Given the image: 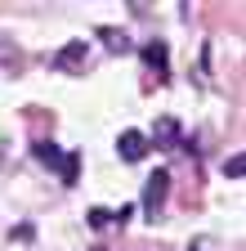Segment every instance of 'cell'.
Returning a JSON list of instances; mask_svg holds the SVG:
<instances>
[{
  "instance_id": "1",
  "label": "cell",
  "mask_w": 246,
  "mask_h": 251,
  "mask_svg": "<svg viewBox=\"0 0 246 251\" xmlns=\"http://www.w3.org/2000/svg\"><path fill=\"white\" fill-rule=\"evenodd\" d=\"M166 193H170V171H157V175L148 179V188H143V211L157 215V206L166 202Z\"/></svg>"
},
{
  "instance_id": "2",
  "label": "cell",
  "mask_w": 246,
  "mask_h": 251,
  "mask_svg": "<svg viewBox=\"0 0 246 251\" xmlns=\"http://www.w3.org/2000/svg\"><path fill=\"white\" fill-rule=\"evenodd\" d=\"M116 148H121V157H126V162H139V157L148 152V135H139V130H126Z\"/></svg>"
},
{
  "instance_id": "3",
  "label": "cell",
  "mask_w": 246,
  "mask_h": 251,
  "mask_svg": "<svg viewBox=\"0 0 246 251\" xmlns=\"http://www.w3.org/2000/svg\"><path fill=\"white\" fill-rule=\"evenodd\" d=\"M81 58H85V41H72V45H63V50L54 54V68H63V72H67V68H76Z\"/></svg>"
},
{
  "instance_id": "4",
  "label": "cell",
  "mask_w": 246,
  "mask_h": 251,
  "mask_svg": "<svg viewBox=\"0 0 246 251\" xmlns=\"http://www.w3.org/2000/svg\"><path fill=\"white\" fill-rule=\"evenodd\" d=\"M36 157H41V162H49V166H63V152H58L54 144H45V139L36 144Z\"/></svg>"
},
{
  "instance_id": "5",
  "label": "cell",
  "mask_w": 246,
  "mask_h": 251,
  "mask_svg": "<svg viewBox=\"0 0 246 251\" xmlns=\"http://www.w3.org/2000/svg\"><path fill=\"white\" fill-rule=\"evenodd\" d=\"M58 175H63V184H76V152H67V157H63Z\"/></svg>"
},
{
  "instance_id": "6",
  "label": "cell",
  "mask_w": 246,
  "mask_h": 251,
  "mask_svg": "<svg viewBox=\"0 0 246 251\" xmlns=\"http://www.w3.org/2000/svg\"><path fill=\"white\" fill-rule=\"evenodd\" d=\"M148 63H157V68H166V45H148Z\"/></svg>"
},
{
  "instance_id": "7",
  "label": "cell",
  "mask_w": 246,
  "mask_h": 251,
  "mask_svg": "<svg viewBox=\"0 0 246 251\" xmlns=\"http://www.w3.org/2000/svg\"><path fill=\"white\" fill-rule=\"evenodd\" d=\"M224 171H228V175H233V179H237V175H242V171H246V162H242V157H228V166H224Z\"/></svg>"
}]
</instances>
